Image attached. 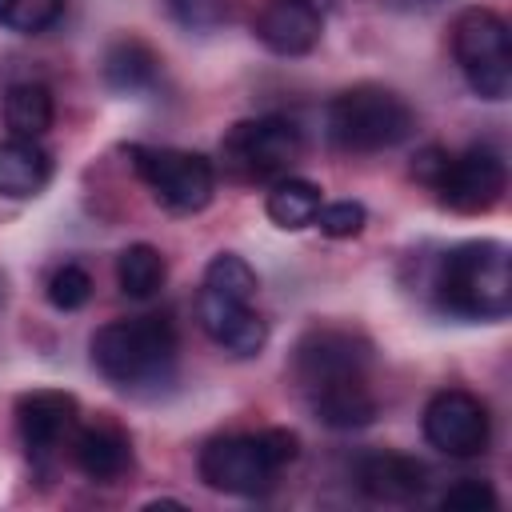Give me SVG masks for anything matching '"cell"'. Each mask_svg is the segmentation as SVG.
Here are the masks:
<instances>
[{
    "label": "cell",
    "mask_w": 512,
    "mask_h": 512,
    "mask_svg": "<svg viewBox=\"0 0 512 512\" xmlns=\"http://www.w3.org/2000/svg\"><path fill=\"white\" fill-rule=\"evenodd\" d=\"M252 32L276 56H308L324 36V16H316L300 0H268Z\"/></svg>",
    "instance_id": "15"
},
{
    "label": "cell",
    "mask_w": 512,
    "mask_h": 512,
    "mask_svg": "<svg viewBox=\"0 0 512 512\" xmlns=\"http://www.w3.org/2000/svg\"><path fill=\"white\" fill-rule=\"evenodd\" d=\"M324 128L340 152H388L416 132V112L384 84H352L328 100Z\"/></svg>",
    "instance_id": "5"
},
{
    "label": "cell",
    "mask_w": 512,
    "mask_h": 512,
    "mask_svg": "<svg viewBox=\"0 0 512 512\" xmlns=\"http://www.w3.org/2000/svg\"><path fill=\"white\" fill-rule=\"evenodd\" d=\"M92 276H88V268L84 264H60L52 276H48V284H44V296H48V304L52 308H60V312H80L88 300H92Z\"/></svg>",
    "instance_id": "24"
},
{
    "label": "cell",
    "mask_w": 512,
    "mask_h": 512,
    "mask_svg": "<svg viewBox=\"0 0 512 512\" xmlns=\"http://www.w3.org/2000/svg\"><path fill=\"white\" fill-rule=\"evenodd\" d=\"M160 64H164V60L156 56L152 44H144L140 36H120V40L108 44L100 72H104V84H108L112 92L140 96V92L156 88V80H160Z\"/></svg>",
    "instance_id": "17"
},
{
    "label": "cell",
    "mask_w": 512,
    "mask_h": 512,
    "mask_svg": "<svg viewBox=\"0 0 512 512\" xmlns=\"http://www.w3.org/2000/svg\"><path fill=\"white\" fill-rule=\"evenodd\" d=\"M452 60L464 84L480 100H508L512 92V44L500 12L468 4L452 20Z\"/></svg>",
    "instance_id": "6"
},
{
    "label": "cell",
    "mask_w": 512,
    "mask_h": 512,
    "mask_svg": "<svg viewBox=\"0 0 512 512\" xmlns=\"http://www.w3.org/2000/svg\"><path fill=\"white\" fill-rule=\"evenodd\" d=\"M356 484L376 504H412L428 488V468L404 452H368L356 464Z\"/></svg>",
    "instance_id": "14"
},
{
    "label": "cell",
    "mask_w": 512,
    "mask_h": 512,
    "mask_svg": "<svg viewBox=\"0 0 512 512\" xmlns=\"http://www.w3.org/2000/svg\"><path fill=\"white\" fill-rule=\"evenodd\" d=\"M500 496L492 492L488 480H476V476H464L456 480L444 496H440V508H496Z\"/></svg>",
    "instance_id": "26"
},
{
    "label": "cell",
    "mask_w": 512,
    "mask_h": 512,
    "mask_svg": "<svg viewBox=\"0 0 512 512\" xmlns=\"http://www.w3.org/2000/svg\"><path fill=\"white\" fill-rule=\"evenodd\" d=\"M504 188H508V168L492 144H468L464 152H448V160L432 184L436 200L464 216H480V212L496 208Z\"/></svg>",
    "instance_id": "9"
},
{
    "label": "cell",
    "mask_w": 512,
    "mask_h": 512,
    "mask_svg": "<svg viewBox=\"0 0 512 512\" xmlns=\"http://www.w3.org/2000/svg\"><path fill=\"white\" fill-rule=\"evenodd\" d=\"M52 180V152L40 140L8 136L0 144V196L4 200H32Z\"/></svg>",
    "instance_id": "16"
},
{
    "label": "cell",
    "mask_w": 512,
    "mask_h": 512,
    "mask_svg": "<svg viewBox=\"0 0 512 512\" xmlns=\"http://www.w3.org/2000/svg\"><path fill=\"white\" fill-rule=\"evenodd\" d=\"M328 240H348V236H360L364 224H368V212L364 204L356 200H332V204H320L316 220H312Z\"/></svg>",
    "instance_id": "25"
},
{
    "label": "cell",
    "mask_w": 512,
    "mask_h": 512,
    "mask_svg": "<svg viewBox=\"0 0 512 512\" xmlns=\"http://www.w3.org/2000/svg\"><path fill=\"white\" fill-rule=\"evenodd\" d=\"M304 140L300 128L288 116H256V120H240L228 128V136L220 140V156L224 168L244 180V184H264V180H280L288 176V168L296 164Z\"/></svg>",
    "instance_id": "8"
},
{
    "label": "cell",
    "mask_w": 512,
    "mask_h": 512,
    "mask_svg": "<svg viewBox=\"0 0 512 512\" xmlns=\"http://www.w3.org/2000/svg\"><path fill=\"white\" fill-rule=\"evenodd\" d=\"M432 300L456 320H504L512 312V256L504 240L452 244L432 272Z\"/></svg>",
    "instance_id": "2"
},
{
    "label": "cell",
    "mask_w": 512,
    "mask_h": 512,
    "mask_svg": "<svg viewBox=\"0 0 512 512\" xmlns=\"http://www.w3.org/2000/svg\"><path fill=\"white\" fill-rule=\"evenodd\" d=\"M292 380L324 428L352 432L380 412L372 392V344L352 328H308L292 352Z\"/></svg>",
    "instance_id": "1"
},
{
    "label": "cell",
    "mask_w": 512,
    "mask_h": 512,
    "mask_svg": "<svg viewBox=\"0 0 512 512\" xmlns=\"http://www.w3.org/2000/svg\"><path fill=\"white\" fill-rule=\"evenodd\" d=\"M300 456V440L288 428L232 432L200 448V480L224 496H264L276 488L280 472Z\"/></svg>",
    "instance_id": "4"
},
{
    "label": "cell",
    "mask_w": 512,
    "mask_h": 512,
    "mask_svg": "<svg viewBox=\"0 0 512 512\" xmlns=\"http://www.w3.org/2000/svg\"><path fill=\"white\" fill-rule=\"evenodd\" d=\"M200 288H212L220 296H232V300H256L260 292V280L252 272V264L236 252H216L204 268V284Z\"/></svg>",
    "instance_id": "21"
},
{
    "label": "cell",
    "mask_w": 512,
    "mask_h": 512,
    "mask_svg": "<svg viewBox=\"0 0 512 512\" xmlns=\"http://www.w3.org/2000/svg\"><path fill=\"white\" fill-rule=\"evenodd\" d=\"M300 4H304V8H312L316 16H328V12H332L340 0H300Z\"/></svg>",
    "instance_id": "27"
},
{
    "label": "cell",
    "mask_w": 512,
    "mask_h": 512,
    "mask_svg": "<svg viewBox=\"0 0 512 512\" xmlns=\"http://www.w3.org/2000/svg\"><path fill=\"white\" fill-rule=\"evenodd\" d=\"M56 120V100L40 80H20L4 92V124L12 136L40 140Z\"/></svg>",
    "instance_id": "19"
},
{
    "label": "cell",
    "mask_w": 512,
    "mask_h": 512,
    "mask_svg": "<svg viewBox=\"0 0 512 512\" xmlns=\"http://www.w3.org/2000/svg\"><path fill=\"white\" fill-rule=\"evenodd\" d=\"M0 300H4V284H0Z\"/></svg>",
    "instance_id": "29"
},
{
    "label": "cell",
    "mask_w": 512,
    "mask_h": 512,
    "mask_svg": "<svg viewBox=\"0 0 512 512\" xmlns=\"http://www.w3.org/2000/svg\"><path fill=\"white\" fill-rule=\"evenodd\" d=\"M64 12V0H0V28L20 32V36H36L44 28H52Z\"/></svg>",
    "instance_id": "23"
},
{
    "label": "cell",
    "mask_w": 512,
    "mask_h": 512,
    "mask_svg": "<svg viewBox=\"0 0 512 512\" xmlns=\"http://www.w3.org/2000/svg\"><path fill=\"white\" fill-rule=\"evenodd\" d=\"M388 4H396V8H432L440 0H388Z\"/></svg>",
    "instance_id": "28"
},
{
    "label": "cell",
    "mask_w": 512,
    "mask_h": 512,
    "mask_svg": "<svg viewBox=\"0 0 512 512\" xmlns=\"http://www.w3.org/2000/svg\"><path fill=\"white\" fill-rule=\"evenodd\" d=\"M196 320L208 332V340L232 356H256L268 344V324L252 308V300H232V296H220L212 288H200Z\"/></svg>",
    "instance_id": "12"
},
{
    "label": "cell",
    "mask_w": 512,
    "mask_h": 512,
    "mask_svg": "<svg viewBox=\"0 0 512 512\" xmlns=\"http://www.w3.org/2000/svg\"><path fill=\"white\" fill-rule=\"evenodd\" d=\"M244 0H168V12L188 32H216L236 20Z\"/></svg>",
    "instance_id": "22"
},
{
    "label": "cell",
    "mask_w": 512,
    "mask_h": 512,
    "mask_svg": "<svg viewBox=\"0 0 512 512\" xmlns=\"http://www.w3.org/2000/svg\"><path fill=\"white\" fill-rule=\"evenodd\" d=\"M132 172L168 212H200L216 192V168L208 156L188 148H156V144H128L124 148Z\"/></svg>",
    "instance_id": "7"
},
{
    "label": "cell",
    "mask_w": 512,
    "mask_h": 512,
    "mask_svg": "<svg viewBox=\"0 0 512 512\" xmlns=\"http://www.w3.org/2000/svg\"><path fill=\"white\" fill-rule=\"evenodd\" d=\"M176 328L168 316L148 312V316H124L108 320L92 332L88 352L92 368L116 384V388H156L172 376L176 368Z\"/></svg>",
    "instance_id": "3"
},
{
    "label": "cell",
    "mask_w": 512,
    "mask_h": 512,
    "mask_svg": "<svg viewBox=\"0 0 512 512\" xmlns=\"http://www.w3.org/2000/svg\"><path fill=\"white\" fill-rule=\"evenodd\" d=\"M80 424V400L60 388H32L16 400V432L32 460H52Z\"/></svg>",
    "instance_id": "11"
},
{
    "label": "cell",
    "mask_w": 512,
    "mask_h": 512,
    "mask_svg": "<svg viewBox=\"0 0 512 512\" xmlns=\"http://www.w3.org/2000/svg\"><path fill=\"white\" fill-rule=\"evenodd\" d=\"M424 440L452 460L484 456L492 440V416L480 396L464 388H444L424 404Z\"/></svg>",
    "instance_id": "10"
},
{
    "label": "cell",
    "mask_w": 512,
    "mask_h": 512,
    "mask_svg": "<svg viewBox=\"0 0 512 512\" xmlns=\"http://www.w3.org/2000/svg\"><path fill=\"white\" fill-rule=\"evenodd\" d=\"M320 204H324L320 184H312V180H304V176H280V180H272V188H268L264 212H268V220H272L276 228L300 232V228H308V224L316 220Z\"/></svg>",
    "instance_id": "18"
},
{
    "label": "cell",
    "mask_w": 512,
    "mask_h": 512,
    "mask_svg": "<svg viewBox=\"0 0 512 512\" xmlns=\"http://www.w3.org/2000/svg\"><path fill=\"white\" fill-rule=\"evenodd\" d=\"M164 280H168V264H164L160 248H152L144 240L120 248V256H116V284H120V292L128 300H152L164 288Z\"/></svg>",
    "instance_id": "20"
},
{
    "label": "cell",
    "mask_w": 512,
    "mask_h": 512,
    "mask_svg": "<svg viewBox=\"0 0 512 512\" xmlns=\"http://www.w3.org/2000/svg\"><path fill=\"white\" fill-rule=\"evenodd\" d=\"M68 452H72L76 472L88 476L92 484H112L132 468V440L108 416H100L92 424H76V432L68 440Z\"/></svg>",
    "instance_id": "13"
}]
</instances>
